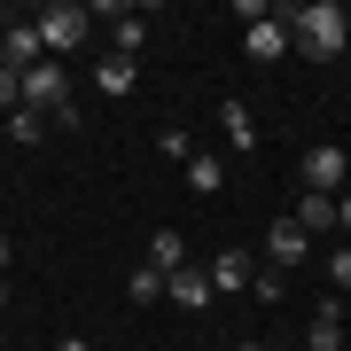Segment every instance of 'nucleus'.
<instances>
[{
  "mask_svg": "<svg viewBox=\"0 0 351 351\" xmlns=\"http://www.w3.org/2000/svg\"><path fill=\"white\" fill-rule=\"evenodd\" d=\"M289 39H297V55H313V63H336L351 47V16L336 0H304V8H289Z\"/></svg>",
  "mask_w": 351,
  "mask_h": 351,
  "instance_id": "f257e3e1",
  "label": "nucleus"
},
{
  "mask_svg": "<svg viewBox=\"0 0 351 351\" xmlns=\"http://www.w3.org/2000/svg\"><path fill=\"white\" fill-rule=\"evenodd\" d=\"M94 32V8H78V0H47L39 8V47H47V63H63L71 47H86Z\"/></svg>",
  "mask_w": 351,
  "mask_h": 351,
  "instance_id": "f03ea898",
  "label": "nucleus"
},
{
  "mask_svg": "<svg viewBox=\"0 0 351 351\" xmlns=\"http://www.w3.org/2000/svg\"><path fill=\"white\" fill-rule=\"evenodd\" d=\"M24 110H47V117L71 110V71L63 63H32L24 71Z\"/></svg>",
  "mask_w": 351,
  "mask_h": 351,
  "instance_id": "7ed1b4c3",
  "label": "nucleus"
},
{
  "mask_svg": "<svg viewBox=\"0 0 351 351\" xmlns=\"http://www.w3.org/2000/svg\"><path fill=\"white\" fill-rule=\"evenodd\" d=\"M304 188L313 195H343L351 188V149H304Z\"/></svg>",
  "mask_w": 351,
  "mask_h": 351,
  "instance_id": "20e7f679",
  "label": "nucleus"
},
{
  "mask_svg": "<svg viewBox=\"0 0 351 351\" xmlns=\"http://www.w3.org/2000/svg\"><path fill=\"white\" fill-rule=\"evenodd\" d=\"M289 47H297V39H289V8H274L265 24H250V32H242V55H250V63H281Z\"/></svg>",
  "mask_w": 351,
  "mask_h": 351,
  "instance_id": "39448f33",
  "label": "nucleus"
},
{
  "mask_svg": "<svg viewBox=\"0 0 351 351\" xmlns=\"http://www.w3.org/2000/svg\"><path fill=\"white\" fill-rule=\"evenodd\" d=\"M0 63H8L16 78H24L32 63H47V47H39V24H8V32H0Z\"/></svg>",
  "mask_w": 351,
  "mask_h": 351,
  "instance_id": "423d86ee",
  "label": "nucleus"
},
{
  "mask_svg": "<svg viewBox=\"0 0 351 351\" xmlns=\"http://www.w3.org/2000/svg\"><path fill=\"white\" fill-rule=\"evenodd\" d=\"M304 250H313V234H304L297 219H274V226H265V258H274V265H304Z\"/></svg>",
  "mask_w": 351,
  "mask_h": 351,
  "instance_id": "0eeeda50",
  "label": "nucleus"
},
{
  "mask_svg": "<svg viewBox=\"0 0 351 351\" xmlns=\"http://www.w3.org/2000/svg\"><path fill=\"white\" fill-rule=\"evenodd\" d=\"M164 297H172V304H180V313H203V304H211V297H219V289H211V265H203V274H188V265H180V274H172V281H164Z\"/></svg>",
  "mask_w": 351,
  "mask_h": 351,
  "instance_id": "6e6552de",
  "label": "nucleus"
},
{
  "mask_svg": "<svg viewBox=\"0 0 351 351\" xmlns=\"http://www.w3.org/2000/svg\"><path fill=\"white\" fill-rule=\"evenodd\" d=\"M258 281V258L250 250H219V265H211V289L219 297H234V289H250Z\"/></svg>",
  "mask_w": 351,
  "mask_h": 351,
  "instance_id": "1a4fd4ad",
  "label": "nucleus"
},
{
  "mask_svg": "<svg viewBox=\"0 0 351 351\" xmlns=\"http://www.w3.org/2000/svg\"><path fill=\"white\" fill-rule=\"evenodd\" d=\"M351 336H343V313H336V304H320V313H313V328H304V351H343Z\"/></svg>",
  "mask_w": 351,
  "mask_h": 351,
  "instance_id": "9d476101",
  "label": "nucleus"
},
{
  "mask_svg": "<svg viewBox=\"0 0 351 351\" xmlns=\"http://www.w3.org/2000/svg\"><path fill=\"white\" fill-rule=\"evenodd\" d=\"M289 219H297L304 234H328V226H336V195H313V188H304V195H297V211H289Z\"/></svg>",
  "mask_w": 351,
  "mask_h": 351,
  "instance_id": "9b49d317",
  "label": "nucleus"
},
{
  "mask_svg": "<svg viewBox=\"0 0 351 351\" xmlns=\"http://www.w3.org/2000/svg\"><path fill=\"white\" fill-rule=\"evenodd\" d=\"M219 125H226V149H258V125H250V110H242L234 94L219 101Z\"/></svg>",
  "mask_w": 351,
  "mask_h": 351,
  "instance_id": "f8f14e48",
  "label": "nucleus"
},
{
  "mask_svg": "<svg viewBox=\"0 0 351 351\" xmlns=\"http://www.w3.org/2000/svg\"><path fill=\"white\" fill-rule=\"evenodd\" d=\"M149 265H156V274H180V265H188V242H180L172 226H156V234H149Z\"/></svg>",
  "mask_w": 351,
  "mask_h": 351,
  "instance_id": "ddd939ff",
  "label": "nucleus"
},
{
  "mask_svg": "<svg viewBox=\"0 0 351 351\" xmlns=\"http://www.w3.org/2000/svg\"><path fill=\"white\" fill-rule=\"evenodd\" d=\"M94 86H101V94L117 101V94H133V86H141V71L125 63V55H101V78H94Z\"/></svg>",
  "mask_w": 351,
  "mask_h": 351,
  "instance_id": "4468645a",
  "label": "nucleus"
},
{
  "mask_svg": "<svg viewBox=\"0 0 351 351\" xmlns=\"http://www.w3.org/2000/svg\"><path fill=\"white\" fill-rule=\"evenodd\" d=\"M164 281H172V274H156V265H133V274H125V297H133V304H156V297H164Z\"/></svg>",
  "mask_w": 351,
  "mask_h": 351,
  "instance_id": "2eb2a0df",
  "label": "nucleus"
},
{
  "mask_svg": "<svg viewBox=\"0 0 351 351\" xmlns=\"http://www.w3.org/2000/svg\"><path fill=\"white\" fill-rule=\"evenodd\" d=\"M188 188H195V195H219V188H226V164H219V156H195V164H188Z\"/></svg>",
  "mask_w": 351,
  "mask_h": 351,
  "instance_id": "dca6fc26",
  "label": "nucleus"
},
{
  "mask_svg": "<svg viewBox=\"0 0 351 351\" xmlns=\"http://www.w3.org/2000/svg\"><path fill=\"white\" fill-rule=\"evenodd\" d=\"M156 149H164V156H172V164H195V141H188V133H180V125H164V133H156Z\"/></svg>",
  "mask_w": 351,
  "mask_h": 351,
  "instance_id": "f3484780",
  "label": "nucleus"
},
{
  "mask_svg": "<svg viewBox=\"0 0 351 351\" xmlns=\"http://www.w3.org/2000/svg\"><path fill=\"white\" fill-rule=\"evenodd\" d=\"M8 141H39V110H8Z\"/></svg>",
  "mask_w": 351,
  "mask_h": 351,
  "instance_id": "a211bd4d",
  "label": "nucleus"
},
{
  "mask_svg": "<svg viewBox=\"0 0 351 351\" xmlns=\"http://www.w3.org/2000/svg\"><path fill=\"white\" fill-rule=\"evenodd\" d=\"M8 101H16V110H24V78H16L8 63H0V110H8Z\"/></svg>",
  "mask_w": 351,
  "mask_h": 351,
  "instance_id": "6ab92c4d",
  "label": "nucleus"
},
{
  "mask_svg": "<svg viewBox=\"0 0 351 351\" xmlns=\"http://www.w3.org/2000/svg\"><path fill=\"white\" fill-rule=\"evenodd\" d=\"M328 281H336V289H351V242H343L336 258H328Z\"/></svg>",
  "mask_w": 351,
  "mask_h": 351,
  "instance_id": "aec40b11",
  "label": "nucleus"
},
{
  "mask_svg": "<svg viewBox=\"0 0 351 351\" xmlns=\"http://www.w3.org/2000/svg\"><path fill=\"white\" fill-rule=\"evenodd\" d=\"M336 226H343V234H351V188L336 195Z\"/></svg>",
  "mask_w": 351,
  "mask_h": 351,
  "instance_id": "412c9836",
  "label": "nucleus"
},
{
  "mask_svg": "<svg viewBox=\"0 0 351 351\" xmlns=\"http://www.w3.org/2000/svg\"><path fill=\"white\" fill-rule=\"evenodd\" d=\"M8 258H16V242H8V234H0V274H8Z\"/></svg>",
  "mask_w": 351,
  "mask_h": 351,
  "instance_id": "4be33fe9",
  "label": "nucleus"
},
{
  "mask_svg": "<svg viewBox=\"0 0 351 351\" xmlns=\"http://www.w3.org/2000/svg\"><path fill=\"white\" fill-rule=\"evenodd\" d=\"M55 351H86V336H63V343H55Z\"/></svg>",
  "mask_w": 351,
  "mask_h": 351,
  "instance_id": "5701e85b",
  "label": "nucleus"
},
{
  "mask_svg": "<svg viewBox=\"0 0 351 351\" xmlns=\"http://www.w3.org/2000/svg\"><path fill=\"white\" fill-rule=\"evenodd\" d=\"M242 351H274V343H242Z\"/></svg>",
  "mask_w": 351,
  "mask_h": 351,
  "instance_id": "b1692460",
  "label": "nucleus"
},
{
  "mask_svg": "<svg viewBox=\"0 0 351 351\" xmlns=\"http://www.w3.org/2000/svg\"><path fill=\"white\" fill-rule=\"evenodd\" d=\"M0 304H8V281H0Z\"/></svg>",
  "mask_w": 351,
  "mask_h": 351,
  "instance_id": "393cba45",
  "label": "nucleus"
}]
</instances>
